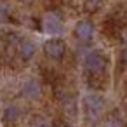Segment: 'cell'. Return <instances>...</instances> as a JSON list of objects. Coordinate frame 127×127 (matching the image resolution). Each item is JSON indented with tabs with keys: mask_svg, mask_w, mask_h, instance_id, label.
<instances>
[{
	"mask_svg": "<svg viewBox=\"0 0 127 127\" xmlns=\"http://www.w3.org/2000/svg\"><path fill=\"white\" fill-rule=\"evenodd\" d=\"M103 127H127L120 118H108L104 124H103Z\"/></svg>",
	"mask_w": 127,
	"mask_h": 127,
	"instance_id": "30bf717a",
	"label": "cell"
},
{
	"mask_svg": "<svg viewBox=\"0 0 127 127\" xmlns=\"http://www.w3.org/2000/svg\"><path fill=\"white\" fill-rule=\"evenodd\" d=\"M124 42H125V44H127V32H125V33H124Z\"/></svg>",
	"mask_w": 127,
	"mask_h": 127,
	"instance_id": "7c38bea8",
	"label": "cell"
},
{
	"mask_svg": "<svg viewBox=\"0 0 127 127\" xmlns=\"http://www.w3.org/2000/svg\"><path fill=\"white\" fill-rule=\"evenodd\" d=\"M23 92H25V96H28V97H32V99H35V97H38V96H40V84H38L35 78H32V80H28V82L25 84Z\"/></svg>",
	"mask_w": 127,
	"mask_h": 127,
	"instance_id": "ba28073f",
	"label": "cell"
},
{
	"mask_svg": "<svg viewBox=\"0 0 127 127\" xmlns=\"http://www.w3.org/2000/svg\"><path fill=\"white\" fill-rule=\"evenodd\" d=\"M84 68L89 73H101L106 68V58L101 52H97V51L89 52L85 56V59H84Z\"/></svg>",
	"mask_w": 127,
	"mask_h": 127,
	"instance_id": "7a4b0ae2",
	"label": "cell"
},
{
	"mask_svg": "<svg viewBox=\"0 0 127 127\" xmlns=\"http://www.w3.org/2000/svg\"><path fill=\"white\" fill-rule=\"evenodd\" d=\"M44 52L54 59V61H59L63 59L64 52H66V44L61 40V38H49L45 44H44Z\"/></svg>",
	"mask_w": 127,
	"mask_h": 127,
	"instance_id": "3957f363",
	"label": "cell"
},
{
	"mask_svg": "<svg viewBox=\"0 0 127 127\" xmlns=\"http://www.w3.org/2000/svg\"><path fill=\"white\" fill-rule=\"evenodd\" d=\"M19 108L18 106H14V104H11V106H7L5 110H4V115H2V120H4V124H7V125H12V124H16L18 122V118H19Z\"/></svg>",
	"mask_w": 127,
	"mask_h": 127,
	"instance_id": "8992f818",
	"label": "cell"
},
{
	"mask_svg": "<svg viewBox=\"0 0 127 127\" xmlns=\"http://www.w3.org/2000/svg\"><path fill=\"white\" fill-rule=\"evenodd\" d=\"M104 108V99L97 94H89L84 97V110H85V117L89 120H97L101 111Z\"/></svg>",
	"mask_w": 127,
	"mask_h": 127,
	"instance_id": "6da1fadb",
	"label": "cell"
},
{
	"mask_svg": "<svg viewBox=\"0 0 127 127\" xmlns=\"http://www.w3.org/2000/svg\"><path fill=\"white\" fill-rule=\"evenodd\" d=\"M103 2H104V0H85V11L94 12V11H97L103 5Z\"/></svg>",
	"mask_w": 127,
	"mask_h": 127,
	"instance_id": "9c48e42d",
	"label": "cell"
},
{
	"mask_svg": "<svg viewBox=\"0 0 127 127\" xmlns=\"http://www.w3.org/2000/svg\"><path fill=\"white\" fill-rule=\"evenodd\" d=\"M73 33H75V37H77L78 40H82V42H89V40L92 38V35H94V25H92V21H89V19H82V21H78V23L75 25Z\"/></svg>",
	"mask_w": 127,
	"mask_h": 127,
	"instance_id": "5b68a950",
	"label": "cell"
},
{
	"mask_svg": "<svg viewBox=\"0 0 127 127\" xmlns=\"http://www.w3.org/2000/svg\"><path fill=\"white\" fill-rule=\"evenodd\" d=\"M42 30L49 35H58L63 32V21L56 12H47L42 18Z\"/></svg>",
	"mask_w": 127,
	"mask_h": 127,
	"instance_id": "277c9868",
	"label": "cell"
},
{
	"mask_svg": "<svg viewBox=\"0 0 127 127\" xmlns=\"http://www.w3.org/2000/svg\"><path fill=\"white\" fill-rule=\"evenodd\" d=\"M122 61L127 64V49H124V52H122Z\"/></svg>",
	"mask_w": 127,
	"mask_h": 127,
	"instance_id": "8fae6325",
	"label": "cell"
},
{
	"mask_svg": "<svg viewBox=\"0 0 127 127\" xmlns=\"http://www.w3.org/2000/svg\"><path fill=\"white\" fill-rule=\"evenodd\" d=\"M19 56H21L25 61L32 59V58L35 56V44L30 42V40H23V42L19 44Z\"/></svg>",
	"mask_w": 127,
	"mask_h": 127,
	"instance_id": "52a82bcc",
	"label": "cell"
}]
</instances>
